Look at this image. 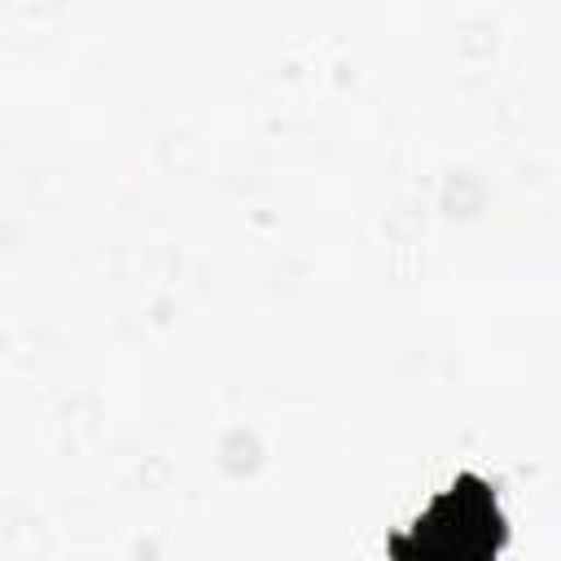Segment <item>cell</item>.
Segmentation results:
<instances>
[{
	"label": "cell",
	"instance_id": "cell-1",
	"mask_svg": "<svg viewBox=\"0 0 561 561\" xmlns=\"http://www.w3.org/2000/svg\"><path fill=\"white\" fill-rule=\"evenodd\" d=\"M504 539V517L486 491V482L478 478H456L451 491H443L425 517H416L412 535L394 539L390 548L403 557H486L495 552Z\"/></svg>",
	"mask_w": 561,
	"mask_h": 561
}]
</instances>
